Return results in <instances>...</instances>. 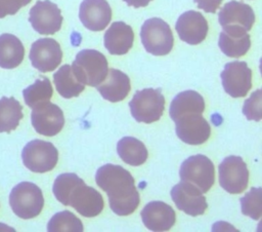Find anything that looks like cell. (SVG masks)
Listing matches in <instances>:
<instances>
[{
    "label": "cell",
    "mask_w": 262,
    "mask_h": 232,
    "mask_svg": "<svg viewBox=\"0 0 262 232\" xmlns=\"http://www.w3.org/2000/svg\"><path fill=\"white\" fill-rule=\"evenodd\" d=\"M97 186L108 196L111 209L118 216L134 212L140 202L139 193L131 173L120 165L107 163L95 175Z\"/></svg>",
    "instance_id": "6da1fadb"
},
{
    "label": "cell",
    "mask_w": 262,
    "mask_h": 232,
    "mask_svg": "<svg viewBox=\"0 0 262 232\" xmlns=\"http://www.w3.org/2000/svg\"><path fill=\"white\" fill-rule=\"evenodd\" d=\"M52 192L61 204L74 207L83 217H96L103 209L104 202L101 194L87 186L76 173L59 175L53 183Z\"/></svg>",
    "instance_id": "7a4b0ae2"
},
{
    "label": "cell",
    "mask_w": 262,
    "mask_h": 232,
    "mask_svg": "<svg viewBox=\"0 0 262 232\" xmlns=\"http://www.w3.org/2000/svg\"><path fill=\"white\" fill-rule=\"evenodd\" d=\"M76 78L84 85L96 87L107 75L108 64L104 54L95 49H83L72 64Z\"/></svg>",
    "instance_id": "3957f363"
},
{
    "label": "cell",
    "mask_w": 262,
    "mask_h": 232,
    "mask_svg": "<svg viewBox=\"0 0 262 232\" xmlns=\"http://www.w3.org/2000/svg\"><path fill=\"white\" fill-rule=\"evenodd\" d=\"M9 204L18 218L33 219L39 216L43 209V193L36 184L21 182L12 188L9 194Z\"/></svg>",
    "instance_id": "277c9868"
},
{
    "label": "cell",
    "mask_w": 262,
    "mask_h": 232,
    "mask_svg": "<svg viewBox=\"0 0 262 232\" xmlns=\"http://www.w3.org/2000/svg\"><path fill=\"white\" fill-rule=\"evenodd\" d=\"M140 38L145 50L154 55L168 54L174 44L170 26L159 17L146 20L141 26Z\"/></svg>",
    "instance_id": "5b68a950"
},
{
    "label": "cell",
    "mask_w": 262,
    "mask_h": 232,
    "mask_svg": "<svg viewBox=\"0 0 262 232\" xmlns=\"http://www.w3.org/2000/svg\"><path fill=\"white\" fill-rule=\"evenodd\" d=\"M132 117L143 123L158 121L165 109V98L161 88H144L136 91L129 103Z\"/></svg>",
    "instance_id": "8992f818"
},
{
    "label": "cell",
    "mask_w": 262,
    "mask_h": 232,
    "mask_svg": "<svg viewBox=\"0 0 262 232\" xmlns=\"http://www.w3.org/2000/svg\"><path fill=\"white\" fill-rule=\"evenodd\" d=\"M180 180L194 185L202 193L208 192L215 182V168L210 158L198 154L185 159L179 170Z\"/></svg>",
    "instance_id": "52a82bcc"
},
{
    "label": "cell",
    "mask_w": 262,
    "mask_h": 232,
    "mask_svg": "<svg viewBox=\"0 0 262 232\" xmlns=\"http://www.w3.org/2000/svg\"><path fill=\"white\" fill-rule=\"evenodd\" d=\"M21 159L29 170L44 173L55 167L58 160V152L50 142L33 140L24 147Z\"/></svg>",
    "instance_id": "ba28073f"
},
{
    "label": "cell",
    "mask_w": 262,
    "mask_h": 232,
    "mask_svg": "<svg viewBox=\"0 0 262 232\" xmlns=\"http://www.w3.org/2000/svg\"><path fill=\"white\" fill-rule=\"evenodd\" d=\"M219 184L230 194H239L249 184V170L239 156L230 155L219 164Z\"/></svg>",
    "instance_id": "9c48e42d"
},
{
    "label": "cell",
    "mask_w": 262,
    "mask_h": 232,
    "mask_svg": "<svg viewBox=\"0 0 262 232\" xmlns=\"http://www.w3.org/2000/svg\"><path fill=\"white\" fill-rule=\"evenodd\" d=\"M218 20L225 32H248L255 23V13L250 5L232 0L220 9Z\"/></svg>",
    "instance_id": "30bf717a"
},
{
    "label": "cell",
    "mask_w": 262,
    "mask_h": 232,
    "mask_svg": "<svg viewBox=\"0 0 262 232\" xmlns=\"http://www.w3.org/2000/svg\"><path fill=\"white\" fill-rule=\"evenodd\" d=\"M220 77L225 92L231 98H244L252 87V70L246 62L227 63Z\"/></svg>",
    "instance_id": "8fae6325"
},
{
    "label": "cell",
    "mask_w": 262,
    "mask_h": 232,
    "mask_svg": "<svg viewBox=\"0 0 262 232\" xmlns=\"http://www.w3.org/2000/svg\"><path fill=\"white\" fill-rule=\"evenodd\" d=\"M29 22L37 33L52 35L60 30L62 15L55 3L49 0H39L30 9Z\"/></svg>",
    "instance_id": "7c38bea8"
},
{
    "label": "cell",
    "mask_w": 262,
    "mask_h": 232,
    "mask_svg": "<svg viewBox=\"0 0 262 232\" xmlns=\"http://www.w3.org/2000/svg\"><path fill=\"white\" fill-rule=\"evenodd\" d=\"M31 121L35 130L39 134L46 137L56 136L64 125L62 110L49 101L41 103L33 108Z\"/></svg>",
    "instance_id": "4fadbf2b"
},
{
    "label": "cell",
    "mask_w": 262,
    "mask_h": 232,
    "mask_svg": "<svg viewBox=\"0 0 262 232\" xmlns=\"http://www.w3.org/2000/svg\"><path fill=\"white\" fill-rule=\"evenodd\" d=\"M32 66L42 73L55 70L62 60V51L59 43L52 38H40L36 40L29 54Z\"/></svg>",
    "instance_id": "5bb4252c"
},
{
    "label": "cell",
    "mask_w": 262,
    "mask_h": 232,
    "mask_svg": "<svg viewBox=\"0 0 262 232\" xmlns=\"http://www.w3.org/2000/svg\"><path fill=\"white\" fill-rule=\"evenodd\" d=\"M174 122L177 137L185 144L201 145L210 138L211 126L200 113L184 114Z\"/></svg>",
    "instance_id": "9a60e30c"
},
{
    "label": "cell",
    "mask_w": 262,
    "mask_h": 232,
    "mask_svg": "<svg viewBox=\"0 0 262 232\" xmlns=\"http://www.w3.org/2000/svg\"><path fill=\"white\" fill-rule=\"evenodd\" d=\"M170 193L176 207L189 216L203 215L208 207L206 197L200 189L190 183L181 181L171 189Z\"/></svg>",
    "instance_id": "2e32d148"
},
{
    "label": "cell",
    "mask_w": 262,
    "mask_h": 232,
    "mask_svg": "<svg viewBox=\"0 0 262 232\" xmlns=\"http://www.w3.org/2000/svg\"><path fill=\"white\" fill-rule=\"evenodd\" d=\"M175 29L182 41L195 45L206 39L209 27L207 20L201 12L188 10L178 17Z\"/></svg>",
    "instance_id": "e0dca14e"
},
{
    "label": "cell",
    "mask_w": 262,
    "mask_h": 232,
    "mask_svg": "<svg viewBox=\"0 0 262 232\" xmlns=\"http://www.w3.org/2000/svg\"><path fill=\"white\" fill-rule=\"evenodd\" d=\"M79 17L88 30L102 31L112 20V8L106 0H83L80 5Z\"/></svg>",
    "instance_id": "ac0fdd59"
},
{
    "label": "cell",
    "mask_w": 262,
    "mask_h": 232,
    "mask_svg": "<svg viewBox=\"0 0 262 232\" xmlns=\"http://www.w3.org/2000/svg\"><path fill=\"white\" fill-rule=\"evenodd\" d=\"M144 226L156 232L170 230L176 221L174 209L163 201L148 202L140 212Z\"/></svg>",
    "instance_id": "d6986e66"
},
{
    "label": "cell",
    "mask_w": 262,
    "mask_h": 232,
    "mask_svg": "<svg viewBox=\"0 0 262 232\" xmlns=\"http://www.w3.org/2000/svg\"><path fill=\"white\" fill-rule=\"evenodd\" d=\"M104 46L111 54L122 55L133 46L134 32L124 22H115L104 33Z\"/></svg>",
    "instance_id": "ffe728a7"
},
{
    "label": "cell",
    "mask_w": 262,
    "mask_h": 232,
    "mask_svg": "<svg viewBox=\"0 0 262 232\" xmlns=\"http://www.w3.org/2000/svg\"><path fill=\"white\" fill-rule=\"evenodd\" d=\"M101 96L112 103L123 101L131 89L128 75L117 69H110L104 80L96 86Z\"/></svg>",
    "instance_id": "44dd1931"
},
{
    "label": "cell",
    "mask_w": 262,
    "mask_h": 232,
    "mask_svg": "<svg viewBox=\"0 0 262 232\" xmlns=\"http://www.w3.org/2000/svg\"><path fill=\"white\" fill-rule=\"evenodd\" d=\"M205 110L204 98L194 90H185L178 93L171 102L169 114L173 121L184 114L200 113Z\"/></svg>",
    "instance_id": "7402d4cb"
},
{
    "label": "cell",
    "mask_w": 262,
    "mask_h": 232,
    "mask_svg": "<svg viewBox=\"0 0 262 232\" xmlns=\"http://www.w3.org/2000/svg\"><path fill=\"white\" fill-rule=\"evenodd\" d=\"M25 56V47L21 41L12 34L0 35V67L13 69L19 66Z\"/></svg>",
    "instance_id": "603a6c76"
},
{
    "label": "cell",
    "mask_w": 262,
    "mask_h": 232,
    "mask_svg": "<svg viewBox=\"0 0 262 232\" xmlns=\"http://www.w3.org/2000/svg\"><path fill=\"white\" fill-rule=\"evenodd\" d=\"M221 51L229 57L245 55L251 47L250 35L247 32H225L222 31L218 41Z\"/></svg>",
    "instance_id": "cb8c5ba5"
},
{
    "label": "cell",
    "mask_w": 262,
    "mask_h": 232,
    "mask_svg": "<svg viewBox=\"0 0 262 232\" xmlns=\"http://www.w3.org/2000/svg\"><path fill=\"white\" fill-rule=\"evenodd\" d=\"M117 152L125 163L132 166L143 164L148 156L144 144L133 137H124L121 139L117 144Z\"/></svg>",
    "instance_id": "d4e9b609"
},
{
    "label": "cell",
    "mask_w": 262,
    "mask_h": 232,
    "mask_svg": "<svg viewBox=\"0 0 262 232\" xmlns=\"http://www.w3.org/2000/svg\"><path fill=\"white\" fill-rule=\"evenodd\" d=\"M53 82L57 92L64 99L76 98L85 89V85L76 78L70 65L61 66L53 74Z\"/></svg>",
    "instance_id": "484cf974"
},
{
    "label": "cell",
    "mask_w": 262,
    "mask_h": 232,
    "mask_svg": "<svg viewBox=\"0 0 262 232\" xmlns=\"http://www.w3.org/2000/svg\"><path fill=\"white\" fill-rule=\"evenodd\" d=\"M23 106L14 98L0 99V132L14 130L23 119Z\"/></svg>",
    "instance_id": "4316f807"
},
{
    "label": "cell",
    "mask_w": 262,
    "mask_h": 232,
    "mask_svg": "<svg viewBox=\"0 0 262 232\" xmlns=\"http://www.w3.org/2000/svg\"><path fill=\"white\" fill-rule=\"evenodd\" d=\"M53 94V88L47 77H41L23 90L24 100L27 106L34 108L35 106L50 101Z\"/></svg>",
    "instance_id": "83f0119b"
},
{
    "label": "cell",
    "mask_w": 262,
    "mask_h": 232,
    "mask_svg": "<svg viewBox=\"0 0 262 232\" xmlns=\"http://www.w3.org/2000/svg\"><path fill=\"white\" fill-rule=\"evenodd\" d=\"M83 230L81 220L69 210L55 214L47 225L48 232H83Z\"/></svg>",
    "instance_id": "f1b7e54d"
},
{
    "label": "cell",
    "mask_w": 262,
    "mask_h": 232,
    "mask_svg": "<svg viewBox=\"0 0 262 232\" xmlns=\"http://www.w3.org/2000/svg\"><path fill=\"white\" fill-rule=\"evenodd\" d=\"M242 212L257 221L262 215V190L260 187L252 188L241 198Z\"/></svg>",
    "instance_id": "f546056e"
},
{
    "label": "cell",
    "mask_w": 262,
    "mask_h": 232,
    "mask_svg": "<svg viewBox=\"0 0 262 232\" xmlns=\"http://www.w3.org/2000/svg\"><path fill=\"white\" fill-rule=\"evenodd\" d=\"M243 113L247 117L248 120L260 121L262 118V91L261 89H257L254 91L251 96L246 100Z\"/></svg>",
    "instance_id": "4dcf8cb0"
},
{
    "label": "cell",
    "mask_w": 262,
    "mask_h": 232,
    "mask_svg": "<svg viewBox=\"0 0 262 232\" xmlns=\"http://www.w3.org/2000/svg\"><path fill=\"white\" fill-rule=\"evenodd\" d=\"M31 1L32 0H0V18L15 14L23 6L28 5Z\"/></svg>",
    "instance_id": "1f68e13d"
},
{
    "label": "cell",
    "mask_w": 262,
    "mask_h": 232,
    "mask_svg": "<svg viewBox=\"0 0 262 232\" xmlns=\"http://www.w3.org/2000/svg\"><path fill=\"white\" fill-rule=\"evenodd\" d=\"M198 7L205 10V12L215 13L219 8L222 0H194Z\"/></svg>",
    "instance_id": "d6a6232c"
},
{
    "label": "cell",
    "mask_w": 262,
    "mask_h": 232,
    "mask_svg": "<svg viewBox=\"0 0 262 232\" xmlns=\"http://www.w3.org/2000/svg\"><path fill=\"white\" fill-rule=\"evenodd\" d=\"M127 3V5L129 6H133L135 8H139V7H145L148 5V3L152 0H123Z\"/></svg>",
    "instance_id": "836d02e7"
}]
</instances>
